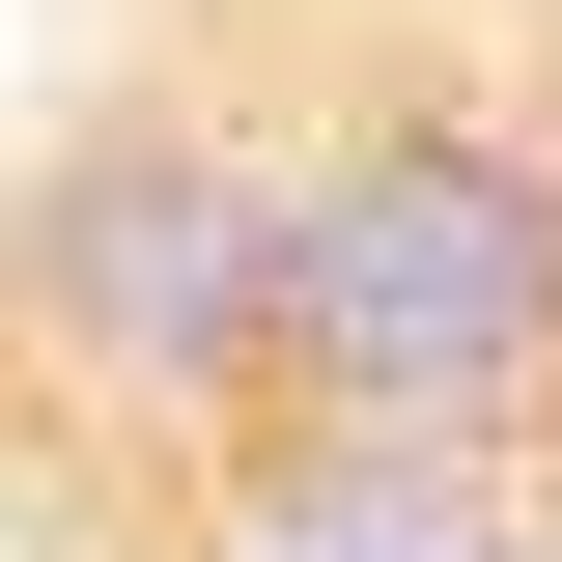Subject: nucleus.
<instances>
[{
	"instance_id": "1",
	"label": "nucleus",
	"mask_w": 562,
	"mask_h": 562,
	"mask_svg": "<svg viewBox=\"0 0 562 562\" xmlns=\"http://www.w3.org/2000/svg\"><path fill=\"white\" fill-rule=\"evenodd\" d=\"M281 422L562 479V57H366L281 113Z\"/></svg>"
},
{
	"instance_id": "2",
	"label": "nucleus",
	"mask_w": 562,
	"mask_h": 562,
	"mask_svg": "<svg viewBox=\"0 0 562 562\" xmlns=\"http://www.w3.org/2000/svg\"><path fill=\"white\" fill-rule=\"evenodd\" d=\"M0 394L113 479H225L281 422V113L225 57H113L0 169Z\"/></svg>"
},
{
	"instance_id": "3",
	"label": "nucleus",
	"mask_w": 562,
	"mask_h": 562,
	"mask_svg": "<svg viewBox=\"0 0 562 562\" xmlns=\"http://www.w3.org/2000/svg\"><path fill=\"white\" fill-rule=\"evenodd\" d=\"M198 562H562L535 450H338V422H254L198 479Z\"/></svg>"
}]
</instances>
